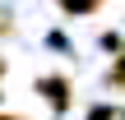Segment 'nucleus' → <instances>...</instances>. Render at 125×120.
Here are the masks:
<instances>
[{
  "label": "nucleus",
  "instance_id": "nucleus-1",
  "mask_svg": "<svg viewBox=\"0 0 125 120\" xmlns=\"http://www.w3.org/2000/svg\"><path fill=\"white\" fill-rule=\"evenodd\" d=\"M37 92H42V97H46L56 111H65V106H70V79H65V74H51V79H42V83H37Z\"/></svg>",
  "mask_w": 125,
  "mask_h": 120
},
{
  "label": "nucleus",
  "instance_id": "nucleus-2",
  "mask_svg": "<svg viewBox=\"0 0 125 120\" xmlns=\"http://www.w3.org/2000/svg\"><path fill=\"white\" fill-rule=\"evenodd\" d=\"M60 9H65V14H97L102 0H60Z\"/></svg>",
  "mask_w": 125,
  "mask_h": 120
},
{
  "label": "nucleus",
  "instance_id": "nucleus-3",
  "mask_svg": "<svg viewBox=\"0 0 125 120\" xmlns=\"http://www.w3.org/2000/svg\"><path fill=\"white\" fill-rule=\"evenodd\" d=\"M88 120H116V111H111V106H93V111H88Z\"/></svg>",
  "mask_w": 125,
  "mask_h": 120
},
{
  "label": "nucleus",
  "instance_id": "nucleus-4",
  "mask_svg": "<svg viewBox=\"0 0 125 120\" xmlns=\"http://www.w3.org/2000/svg\"><path fill=\"white\" fill-rule=\"evenodd\" d=\"M5 32H14V18H9V9H0V37Z\"/></svg>",
  "mask_w": 125,
  "mask_h": 120
},
{
  "label": "nucleus",
  "instance_id": "nucleus-5",
  "mask_svg": "<svg viewBox=\"0 0 125 120\" xmlns=\"http://www.w3.org/2000/svg\"><path fill=\"white\" fill-rule=\"evenodd\" d=\"M0 79H5V55H0Z\"/></svg>",
  "mask_w": 125,
  "mask_h": 120
},
{
  "label": "nucleus",
  "instance_id": "nucleus-6",
  "mask_svg": "<svg viewBox=\"0 0 125 120\" xmlns=\"http://www.w3.org/2000/svg\"><path fill=\"white\" fill-rule=\"evenodd\" d=\"M0 120H23V116H0Z\"/></svg>",
  "mask_w": 125,
  "mask_h": 120
}]
</instances>
